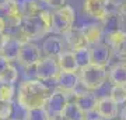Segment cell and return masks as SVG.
I'll return each instance as SVG.
<instances>
[{
  "label": "cell",
  "mask_w": 126,
  "mask_h": 120,
  "mask_svg": "<svg viewBox=\"0 0 126 120\" xmlns=\"http://www.w3.org/2000/svg\"><path fill=\"white\" fill-rule=\"evenodd\" d=\"M76 20V13L72 6H64L62 9L55 10L52 13V29L58 35H66L70 29L73 28Z\"/></svg>",
  "instance_id": "cell-4"
},
{
  "label": "cell",
  "mask_w": 126,
  "mask_h": 120,
  "mask_svg": "<svg viewBox=\"0 0 126 120\" xmlns=\"http://www.w3.org/2000/svg\"><path fill=\"white\" fill-rule=\"evenodd\" d=\"M18 78V71L14 66L10 64L1 74H0V84H14Z\"/></svg>",
  "instance_id": "cell-26"
},
{
  "label": "cell",
  "mask_w": 126,
  "mask_h": 120,
  "mask_svg": "<svg viewBox=\"0 0 126 120\" xmlns=\"http://www.w3.org/2000/svg\"><path fill=\"white\" fill-rule=\"evenodd\" d=\"M41 49L38 45L32 43V42H25V43L21 45L20 48V52H18V57H17V62L21 64L23 67L25 68H30V67H34L36 63L41 60Z\"/></svg>",
  "instance_id": "cell-6"
},
{
  "label": "cell",
  "mask_w": 126,
  "mask_h": 120,
  "mask_svg": "<svg viewBox=\"0 0 126 120\" xmlns=\"http://www.w3.org/2000/svg\"><path fill=\"white\" fill-rule=\"evenodd\" d=\"M50 96V89L39 80H27L18 87L17 103L24 109H35L45 107Z\"/></svg>",
  "instance_id": "cell-1"
},
{
  "label": "cell",
  "mask_w": 126,
  "mask_h": 120,
  "mask_svg": "<svg viewBox=\"0 0 126 120\" xmlns=\"http://www.w3.org/2000/svg\"><path fill=\"white\" fill-rule=\"evenodd\" d=\"M46 4L49 6V7H52V9L58 10V9H62V7L66 6V0H49Z\"/></svg>",
  "instance_id": "cell-29"
},
{
  "label": "cell",
  "mask_w": 126,
  "mask_h": 120,
  "mask_svg": "<svg viewBox=\"0 0 126 120\" xmlns=\"http://www.w3.org/2000/svg\"><path fill=\"white\" fill-rule=\"evenodd\" d=\"M59 71V64L58 60L55 57H41V60L35 64V76L36 80L39 81H46V80H55L58 77Z\"/></svg>",
  "instance_id": "cell-5"
},
{
  "label": "cell",
  "mask_w": 126,
  "mask_h": 120,
  "mask_svg": "<svg viewBox=\"0 0 126 120\" xmlns=\"http://www.w3.org/2000/svg\"><path fill=\"white\" fill-rule=\"evenodd\" d=\"M52 29V13L48 10H42V13L32 17H23L18 25V34L13 38H17L21 43H25L30 39H35Z\"/></svg>",
  "instance_id": "cell-2"
},
{
  "label": "cell",
  "mask_w": 126,
  "mask_h": 120,
  "mask_svg": "<svg viewBox=\"0 0 126 120\" xmlns=\"http://www.w3.org/2000/svg\"><path fill=\"white\" fill-rule=\"evenodd\" d=\"M69 103V96L67 92H63L60 89H56L53 92H50V96L46 102V109L50 113L52 117H58L62 115L63 109L66 107V105Z\"/></svg>",
  "instance_id": "cell-8"
},
{
  "label": "cell",
  "mask_w": 126,
  "mask_h": 120,
  "mask_svg": "<svg viewBox=\"0 0 126 120\" xmlns=\"http://www.w3.org/2000/svg\"><path fill=\"white\" fill-rule=\"evenodd\" d=\"M44 7L35 1V0H27L21 3V13L24 17H32V15H38L39 13H42Z\"/></svg>",
  "instance_id": "cell-22"
},
{
  "label": "cell",
  "mask_w": 126,
  "mask_h": 120,
  "mask_svg": "<svg viewBox=\"0 0 126 120\" xmlns=\"http://www.w3.org/2000/svg\"><path fill=\"white\" fill-rule=\"evenodd\" d=\"M98 1H101V3H104V4H109V0H98Z\"/></svg>",
  "instance_id": "cell-35"
},
{
  "label": "cell",
  "mask_w": 126,
  "mask_h": 120,
  "mask_svg": "<svg viewBox=\"0 0 126 120\" xmlns=\"http://www.w3.org/2000/svg\"><path fill=\"white\" fill-rule=\"evenodd\" d=\"M119 14H121L122 17H126V1L119 6Z\"/></svg>",
  "instance_id": "cell-31"
},
{
  "label": "cell",
  "mask_w": 126,
  "mask_h": 120,
  "mask_svg": "<svg viewBox=\"0 0 126 120\" xmlns=\"http://www.w3.org/2000/svg\"><path fill=\"white\" fill-rule=\"evenodd\" d=\"M95 112L98 116L104 120H112L118 116V103L113 102L109 96H102L98 98Z\"/></svg>",
  "instance_id": "cell-12"
},
{
  "label": "cell",
  "mask_w": 126,
  "mask_h": 120,
  "mask_svg": "<svg viewBox=\"0 0 126 120\" xmlns=\"http://www.w3.org/2000/svg\"><path fill=\"white\" fill-rule=\"evenodd\" d=\"M81 31H83V34L86 36L87 43L91 46V45H95L99 42V39L102 38L104 29H102V25L101 24H90V25L84 27Z\"/></svg>",
  "instance_id": "cell-20"
},
{
  "label": "cell",
  "mask_w": 126,
  "mask_h": 120,
  "mask_svg": "<svg viewBox=\"0 0 126 120\" xmlns=\"http://www.w3.org/2000/svg\"><path fill=\"white\" fill-rule=\"evenodd\" d=\"M83 11L87 15L102 21L104 18H105V15L108 14V6L98 1V0H84Z\"/></svg>",
  "instance_id": "cell-13"
},
{
  "label": "cell",
  "mask_w": 126,
  "mask_h": 120,
  "mask_svg": "<svg viewBox=\"0 0 126 120\" xmlns=\"http://www.w3.org/2000/svg\"><path fill=\"white\" fill-rule=\"evenodd\" d=\"M108 78L113 85H126V62H119L111 67Z\"/></svg>",
  "instance_id": "cell-18"
},
{
  "label": "cell",
  "mask_w": 126,
  "mask_h": 120,
  "mask_svg": "<svg viewBox=\"0 0 126 120\" xmlns=\"http://www.w3.org/2000/svg\"><path fill=\"white\" fill-rule=\"evenodd\" d=\"M14 107L11 102H0V120H10Z\"/></svg>",
  "instance_id": "cell-28"
},
{
  "label": "cell",
  "mask_w": 126,
  "mask_h": 120,
  "mask_svg": "<svg viewBox=\"0 0 126 120\" xmlns=\"http://www.w3.org/2000/svg\"><path fill=\"white\" fill-rule=\"evenodd\" d=\"M7 36L4 35V34H0V52H1V48H3V45H4V40Z\"/></svg>",
  "instance_id": "cell-33"
},
{
  "label": "cell",
  "mask_w": 126,
  "mask_h": 120,
  "mask_svg": "<svg viewBox=\"0 0 126 120\" xmlns=\"http://www.w3.org/2000/svg\"><path fill=\"white\" fill-rule=\"evenodd\" d=\"M14 93V84H0V102H11Z\"/></svg>",
  "instance_id": "cell-27"
},
{
  "label": "cell",
  "mask_w": 126,
  "mask_h": 120,
  "mask_svg": "<svg viewBox=\"0 0 126 120\" xmlns=\"http://www.w3.org/2000/svg\"><path fill=\"white\" fill-rule=\"evenodd\" d=\"M73 102L76 103L84 113L88 115V113L95 110L98 98L91 92H79V93L74 95V101H73Z\"/></svg>",
  "instance_id": "cell-14"
},
{
  "label": "cell",
  "mask_w": 126,
  "mask_h": 120,
  "mask_svg": "<svg viewBox=\"0 0 126 120\" xmlns=\"http://www.w3.org/2000/svg\"><path fill=\"white\" fill-rule=\"evenodd\" d=\"M109 98L118 105L126 102V85H113L109 92Z\"/></svg>",
  "instance_id": "cell-25"
},
{
  "label": "cell",
  "mask_w": 126,
  "mask_h": 120,
  "mask_svg": "<svg viewBox=\"0 0 126 120\" xmlns=\"http://www.w3.org/2000/svg\"><path fill=\"white\" fill-rule=\"evenodd\" d=\"M64 39H66V43H67V46L70 48L72 52L90 46V45L87 43L86 36H84V34H83L81 29H74V28H72V29L64 35Z\"/></svg>",
  "instance_id": "cell-15"
},
{
  "label": "cell",
  "mask_w": 126,
  "mask_h": 120,
  "mask_svg": "<svg viewBox=\"0 0 126 120\" xmlns=\"http://www.w3.org/2000/svg\"><path fill=\"white\" fill-rule=\"evenodd\" d=\"M121 117H122V120H126V107H123V110L121 113Z\"/></svg>",
  "instance_id": "cell-34"
},
{
  "label": "cell",
  "mask_w": 126,
  "mask_h": 120,
  "mask_svg": "<svg viewBox=\"0 0 126 120\" xmlns=\"http://www.w3.org/2000/svg\"><path fill=\"white\" fill-rule=\"evenodd\" d=\"M126 0H109V4H113V6H118V7H119V6L122 4V3H125Z\"/></svg>",
  "instance_id": "cell-32"
},
{
  "label": "cell",
  "mask_w": 126,
  "mask_h": 120,
  "mask_svg": "<svg viewBox=\"0 0 126 120\" xmlns=\"http://www.w3.org/2000/svg\"><path fill=\"white\" fill-rule=\"evenodd\" d=\"M39 1H44V3H48V1H49V0H39Z\"/></svg>",
  "instance_id": "cell-36"
},
{
  "label": "cell",
  "mask_w": 126,
  "mask_h": 120,
  "mask_svg": "<svg viewBox=\"0 0 126 120\" xmlns=\"http://www.w3.org/2000/svg\"><path fill=\"white\" fill-rule=\"evenodd\" d=\"M52 116L48 112L46 107H35V109H30L27 110L25 120H50Z\"/></svg>",
  "instance_id": "cell-24"
},
{
  "label": "cell",
  "mask_w": 126,
  "mask_h": 120,
  "mask_svg": "<svg viewBox=\"0 0 126 120\" xmlns=\"http://www.w3.org/2000/svg\"><path fill=\"white\" fill-rule=\"evenodd\" d=\"M59 117L62 120H88L87 113H84L74 102H69Z\"/></svg>",
  "instance_id": "cell-19"
},
{
  "label": "cell",
  "mask_w": 126,
  "mask_h": 120,
  "mask_svg": "<svg viewBox=\"0 0 126 120\" xmlns=\"http://www.w3.org/2000/svg\"><path fill=\"white\" fill-rule=\"evenodd\" d=\"M74 57H76L79 68H84V67H87L88 64H91L90 46L83 48V49H79V50H74Z\"/></svg>",
  "instance_id": "cell-23"
},
{
  "label": "cell",
  "mask_w": 126,
  "mask_h": 120,
  "mask_svg": "<svg viewBox=\"0 0 126 120\" xmlns=\"http://www.w3.org/2000/svg\"><path fill=\"white\" fill-rule=\"evenodd\" d=\"M107 43L111 46V49L115 52L118 57L122 60H126V32L119 29V31L107 34Z\"/></svg>",
  "instance_id": "cell-9"
},
{
  "label": "cell",
  "mask_w": 126,
  "mask_h": 120,
  "mask_svg": "<svg viewBox=\"0 0 126 120\" xmlns=\"http://www.w3.org/2000/svg\"><path fill=\"white\" fill-rule=\"evenodd\" d=\"M80 82L83 87L90 91H97L105 84L108 78V71L105 67H99L95 64H88L84 68H80Z\"/></svg>",
  "instance_id": "cell-3"
},
{
  "label": "cell",
  "mask_w": 126,
  "mask_h": 120,
  "mask_svg": "<svg viewBox=\"0 0 126 120\" xmlns=\"http://www.w3.org/2000/svg\"><path fill=\"white\" fill-rule=\"evenodd\" d=\"M9 66H10V62L3 56V54H0V74H1Z\"/></svg>",
  "instance_id": "cell-30"
},
{
  "label": "cell",
  "mask_w": 126,
  "mask_h": 120,
  "mask_svg": "<svg viewBox=\"0 0 126 120\" xmlns=\"http://www.w3.org/2000/svg\"><path fill=\"white\" fill-rule=\"evenodd\" d=\"M101 25H102V29L107 31V34L119 31L122 25V15H119V13H109L108 11L105 18L101 21Z\"/></svg>",
  "instance_id": "cell-21"
},
{
  "label": "cell",
  "mask_w": 126,
  "mask_h": 120,
  "mask_svg": "<svg viewBox=\"0 0 126 120\" xmlns=\"http://www.w3.org/2000/svg\"><path fill=\"white\" fill-rule=\"evenodd\" d=\"M50 120H56V119H55V117H52V119H50Z\"/></svg>",
  "instance_id": "cell-37"
},
{
  "label": "cell",
  "mask_w": 126,
  "mask_h": 120,
  "mask_svg": "<svg viewBox=\"0 0 126 120\" xmlns=\"http://www.w3.org/2000/svg\"><path fill=\"white\" fill-rule=\"evenodd\" d=\"M90 53H91V64L99 67H107L108 66L111 56H112V49L107 42H98L95 45L90 46Z\"/></svg>",
  "instance_id": "cell-7"
},
{
  "label": "cell",
  "mask_w": 126,
  "mask_h": 120,
  "mask_svg": "<svg viewBox=\"0 0 126 120\" xmlns=\"http://www.w3.org/2000/svg\"><path fill=\"white\" fill-rule=\"evenodd\" d=\"M66 50V43L64 40L58 35H53V36H49L44 40L42 43V52L45 56L48 57H58L60 54Z\"/></svg>",
  "instance_id": "cell-11"
},
{
  "label": "cell",
  "mask_w": 126,
  "mask_h": 120,
  "mask_svg": "<svg viewBox=\"0 0 126 120\" xmlns=\"http://www.w3.org/2000/svg\"><path fill=\"white\" fill-rule=\"evenodd\" d=\"M21 42L17 39V38H13V36H7L4 40V45L1 48V52L0 54H3L9 62H13V60H17L18 57V52H20V48H21Z\"/></svg>",
  "instance_id": "cell-16"
},
{
  "label": "cell",
  "mask_w": 126,
  "mask_h": 120,
  "mask_svg": "<svg viewBox=\"0 0 126 120\" xmlns=\"http://www.w3.org/2000/svg\"><path fill=\"white\" fill-rule=\"evenodd\" d=\"M59 64V68L62 71H72V73H77L80 70L79 66H77L76 57H74V52L72 50H64L60 56L56 57Z\"/></svg>",
  "instance_id": "cell-17"
},
{
  "label": "cell",
  "mask_w": 126,
  "mask_h": 120,
  "mask_svg": "<svg viewBox=\"0 0 126 120\" xmlns=\"http://www.w3.org/2000/svg\"><path fill=\"white\" fill-rule=\"evenodd\" d=\"M56 80V85H58V89L63 91V92L72 93L74 92L79 81H80V77L77 73H72V71H59L58 77L55 78Z\"/></svg>",
  "instance_id": "cell-10"
}]
</instances>
